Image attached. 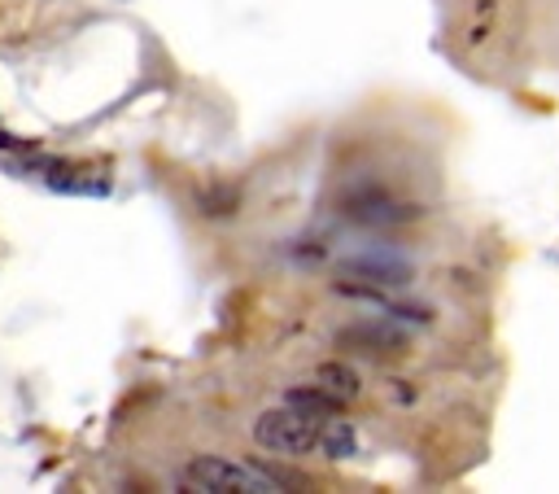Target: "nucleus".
<instances>
[{"label":"nucleus","instance_id":"1","mask_svg":"<svg viewBox=\"0 0 559 494\" xmlns=\"http://www.w3.org/2000/svg\"><path fill=\"white\" fill-rule=\"evenodd\" d=\"M332 415V411H328ZM323 411H306L297 402H284V407H271L258 415L253 424V442L262 450H275V455H306V450H319V433H323Z\"/></svg>","mask_w":559,"mask_h":494},{"label":"nucleus","instance_id":"2","mask_svg":"<svg viewBox=\"0 0 559 494\" xmlns=\"http://www.w3.org/2000/svg\"><path fill=\"white\" fill-rule=\"evenodd\" d=\"M183 485L188 490H205V494H266V490H280L275 477L249 468V463H231V459H218V455H201L183 468Z\"/></svg>","mask_w":559,"mask_h":494},{"label":"nucleus","instance_id":"3","mask_svg":"<svg viewBox=\"0 0 559 494\" xmlns=\"http://www.w3.org/2000/svg\"><path fill=\"white\" fill-rule=\"evenodd\" d=\"M358 398V372L354 367H345V363H323V367H314V376L301 385V389H293L288 393V402H297V407H306V411H341L345 402H354Z\"/></svg>","mask_w":559,"mask_h":494},{"label":"nucleus","instance_id":"4","mask_svg":"<svg viewBox=\"0 0 559 494\" xmlns=\"http://www.w3.org/2000/svg\"><path fill=\"white\" fill-rule=\"evenodd\" d=\"M48 188L57 192H83V197H105L109 192V162H61V157H35L31 162Z\"/></svg>","mask_w":559,"mask_h":494}]
</instances>
